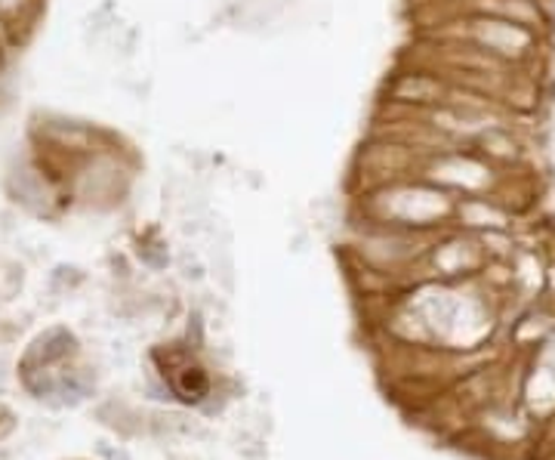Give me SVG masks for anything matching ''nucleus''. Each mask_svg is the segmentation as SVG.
<instances>
[{"mask_svg": "<svg viewBox=\"0 0 555 460\" xmlns=\"http://www.w3.org/2000/svg\"><path fill=\"white\" fill-rule=\"evenodd\" d=\"M371 204L377 210V220L389 229H404L416 232L438 220H454L456 195L444 192L436 182L423 177H408V180L389 182L371 189Z\"/></svg>", "mask_w": 555, "mask_h": 460, "instance_id": "obj_1", "label": "nucleus"}, {"mask_svg": "<svg viewBox=\"0 0 555 460\" xmlns=\"http://www.w3.org/2000/svg\"><path fill=\"white\" fill-rule=\"evenodd\" d=\"M454 40H466L481 53L494 56L509 68H531L543 56L546 40L531 28H521L516 22L481 16V13H456Z\"/></svg>", "mask_w": 555, "mask_h": 460, "instance_id": "obj_2", "label": "nucleus"}, {"mask_svg": "<svg viewBox=\"0 0 555 460\" xmlns=\"http://www.w3.org/2000/svg\"><path fill=\"white\" fill-rule=\"evenodd\" d=\"M454 84L433 68H408L398 72L389 84V105H401L408 112H429L451 97Z\"/></svg>", "mask_w": 555, "mask_h": 460, "instance_id": "obj_3", "label": "nucleus"}, {"mask_svg": "<svg viewBox=\"0 0 555 460\" xmlns=\"http://www.w3.org/2000/svg\"><path fill=\"white\" fill-rule=\"evenodd\" d=\"M456 13H481V16L516 22L543 38H550L555 28L553 0H460Z\"/></svg>", "mask_w": 555, "mask_h": 460, "instance_id": "obj_4", "label": "nucleus"}, {"mask_svg": "<svg viewBox=\"0 0 555 460\" xmlns=\"http://www.w3.org/2000/svg\"><path fill=\"white\" fill-rule=\"evenodd\" d=\"M469 149H476L481 158L491 161L503 174L525 170V161H528V140L521 137V130L513 124V118L485 127L476 140L469 142Z\"/></svg>", "mask_w": 555, "mask_h": 460, "instance_id": "obj_5", "label": "nucleus"}, {"mask_svg": "<svg viewBox=\"0 0 555 460\" xmlns=\"http://www.w3.org/2000/svg\"><path fill=\"white\" fill-rule=\"evenodd\" d=\"M456 226L469 229V232H503L513 226V207L496 195H469V199H456L454 210Z\"/></svg>", "mask_w": 555, "mask_h": 460, "instance_id": "obj_6", "label": "nucleus"}, {"mask_svg": "<svg viewBox=\"0 0 555 460\" xmlns=\"http://www.w3.org/2000/svg\"><path fill=\"white\" fill-rule=\"evenodd\" d=\"M543 281H546V291L553 294V301H555V260L546 266V272H543Z\"/></svg>", "mask_w": 555, "mask_h": 460, "instance_id": "obj_7", "label": "nucleus"}, {"mask_svg": "<svg viewBox=\"0 0 555 460\" xmlns=\"http://www.w3.org/2000/svg\"><path fill=\"white\" fill-rule=\"evenodd\" d=\"M25 0H0V13H16Z\"/></svg>", "mask_w": 555, "mask_h": 460, "instance_id": "obj_8", "label": "nucleus"}]
</instances>
